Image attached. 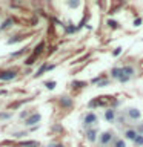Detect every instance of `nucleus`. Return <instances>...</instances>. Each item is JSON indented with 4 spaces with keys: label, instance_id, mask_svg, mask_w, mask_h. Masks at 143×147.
I'll return each mask as SVG.
<instances>
[{
    "label": "nucleus",
    "instance_id": "obj_1",
    "mask_svg": "<svg viewBox=\"0 0 143 147\" xmlns=\"http://www.w3.org/2000/svg\"><path fill=\"white\" fill-rule=\"evenodd\" d=\"M115 140V136H114V132L112 130H105V132H101L100 135H99V144L101 147H105V146H109L111 142H114Z\"/></svg>",
    "mask_w": 143,
    "mask_h": 147
},
{
    "label": "nucleus",
    "instance_id": "obj_2",
    "mask_svg": "<svg viewBox=\"0 0 143 147\" xmlns=\"http://www.w3.org/2000/svg\"><path fill=\"white\" fill-rule=\"evenodd\" d=\"M109 103H112L111 96H97V98L91 100L88 103V107H103V106H108Z\"/></svg>",
    "mask_w": 143,
    "mask_h": 147
},
{
    "label": "nucleus",
    "instance_id": "obj_3",
    "mask_svg": "<svg viewBox=\"0 0 143 147\" xmlns=\"http://www.w3.org/2000/svg\"><path fill=\"white\" fill-rule=\"evenodd\" d=\"M97 121H99L97 115L94 112H88V113H85V117H83V127L85 129H92V126H95Z\"/></svg>",
    "mask_w": 143,
    "mask_h": 147
},
{
    "label": "nucleus",
    "instance_id": "obj_4",
    "mask_svg": "<svg viewBox=\"0 0 143 147\" xmlns=\"http://www.w3.org/2000/svg\"><path fill=\"white\" fill-rule=\"evenodd\" d=\"M40 119H42V115H40L39 112H34V113H31L29 117L25 119V126H28V127H35L37 124L40 123Z\"/></svg>",
    "mask_w": 143,
    "mask_h": 147
},
{
    "label": "nucleus",
    "instance_id": "obj_5",
    "mask_svg": "<svg viewBox=\"0 0 143 147\" xmlns=\"http://www.w3.org/2000/svg\"><path fill=\"white\" fill-rule=\"evenodd\" d=\"M17 77V71L12 69H6V71H0V81H9Z\"/></svg>",
    "mask_w": 143,
    "mask_h": 147
},
{
    "label": "nucleus",
    "instance_id": "obj_6",
    "mask_svg": "<svg viewBox=\"0 0 143 147\" xmlns=\"http://www.w3.org/2000/svg\"><path fill=\"white\" fill-rule=\"evenodd\" d=\"M125 115H126L128 119H132V121H137V119L142 117L140 110L136 109V107H128L126 110H125Z\"/></svg>",
    "mask_w": 143,
    "mask_h": 147
},
{
    "label": "nucleus",
    "instance_id": "obj_7",
    "mask_svg": "<svg viewBox=\"0 0 143 147\" xmlns=\"http://www.w3.org/2000/svg\"><path fill=\"white\" fill-rule=\"evenodd\" d=\"M123 140L125 141H132L134 142V140L138 136V132H137V129H134V127H128L126 130L123 132Z\"/></svg>",
    "mask_w": 143,
    "mask_h": 147
},
{
    "label": "nucleus",
    "instance_id": "obj_8",
    "mask_svg": "<svg viewBox=\"0 0 143 147\" xmlns=\"http://www.w3.org/2000/svg\"><path fill=\"white\" fill-rule=\"evenodd\" d=\"M59 103H60V106H62L63 109L72 107V98H71V96H66V95L60 96V98H59Z\"/></svg>",
    "mask_w": 143,
    "mask_h": 147
},
{
    "label": "nucleus",
    "instance_id": "obj_9",
    "mask_svg": "<svg viewBox=\"0 0 143 147\" xmlns=\"http://www.w3.org/2000/svg\"><path fill=\"white\" fill-rule=\"evenodd\" d=\"M86 140L89 142H95L99 140V132H97V129H88L86 130Z\"/></svg>",
    "mask_w": 143,
    "mask_h": 147
},
{
    "label": "nucleus",
    "instance_id": "obj_10",
    "mask_svg": "<svg viewBox=\"0 0 143 147\" xmlns=\"http://www.w3.org/2000/svg\"><path fill=\"white\" fill-rule=\"evenodd\" d=\"M103 117H105V119H106L108 123H112L114 119L117 118V115H115V110H114L112 107H109V109L105 110V115H103Z\"/></svg>",
    "mask_w": 143,
    "mask_h": 147
},
{
    "label": "nucleus",
    "instance_id": "obj_11",
    "mask_svg": "<svg viewBox=\"0 0 143 147\" xmlns=\"http://www.w3.org/2000/svg\"><path fill=\"white\" fill-rule=\"evenodd\" d=\"M122 69H123V75H126L129 78H132V75L136 74V67L131 66V64H125V66H122Z\"/></svg>",
    "mask_w": 143,
    "mask_h": 147
},
{
    "label": "nucleus",
    "instance_id": "obj_12",
    "mask_svg": "<svg viewBox=\"0 0 143 147\" xmlns=\"http://www.w3.org/2000/svg\"><path fill=\"white\" fill-rule=\"evenodd\" d=\"M122 75H123V69H122V67H120V66L112 67V71H111V77H112L114 80H118Z\"/></svg>",
    "mask_w": 143,
    "mask_h": 147
},
{
    "label": "nucleus",
    "instance_id": "obj_13",
    "mask_svg": "<svg viewBox=\"0 0 143 147\" xmlns=\"http://www.w3.org/2000/svg\"><path fill=\"white\" fill-rule=\"evenodd\" d=\"M48 66H49L48 63H43V64H42V66H40L39 69H37V72L34 74V78H40L45 72H48Z\"/></svg>",
    "mask_w": 143,
    "mask_h": 147
},
{
    "label": "nucleus",
    "instance_id": "obj_14",
    "mask_svg": "<svg viewBox=\"0 0 143 147\" xmlns=\"http://www.w3.org/2000/svg\"><path fill=\"white\" fill-rule=\"evenodd\" d=\"M43 49H45V41H40L39 45L34 48V51H32V55H35V57H39V55L43 52Z\"/></svg>",
    "mask_w": 143,
    "mask_h": 147
},
{
    "label": "nucleus",
    "instance_id": "obj_15",
    "mask_svg": "<svg viewBox=\"0 0 143 147\" xmlns=\"http://www.w3.org/2000/svg\"><path fill=\"white\" fill-rule=\"evenodd\" d=\"M20 147H40V142L39 141H23Z\"/></svg>",
    "mask_w": 143,
    "mask_h": 147
},
{
    "label": "nucleus",
    "instance_id": "obj_16",
    "mask_svg": "<svg viewBox=\"0 0 143 147\" xmlns=\"http://www.w3.org/2000/svg\"><path fill=\"white\" fill-rule=\"evenodd\" d=\"M12 18H6V20H5L2 25H0V31H5V29H8V28H11L12 26Z\"/></svg>",
    "mask_w": 143,
    "mask_h": 147
},
{
    "label": "nucleus",
    "instance_id": "obj_17",
    "mask_svg": "<svg viewBox=\"0 0 143 147\" xmlns=\"http://www.w3.org/2000/svg\"><path fill=\"white\" fill-rule=\"evenodd\" d=\"M112 146L114 147H126V141H125L123 138H117V140H114Z\"/></svg>",
    "mask_w": 143,
    "mask_h": 147
},
{
    "label": "nucleus",
    "instance_id": "obj_18",
    "mask_svg": "<svg viewBox=\"0 0 143 147\" xmlns=\"http://www.w3.org/2000/svg\"><path fill=\"white\" fill-rule=\"evenodd\" d=\"M106 23H108V26L111 28V29H118V28H120V23L117 20H111V18H109Z\"/></svg>",
    "mask_w": 143,
    "mask_h": 147
},
{
    "label": "nucleus",
    "instance_id": "obj_19",
    "mask_svg": "<svg viewBox=\"0 0 143 147\" xmlns=\"http://www.w3.org/2000/svg\"><path fill=\"white\" fill-rule=\"evenodd\" d=\"M71 86L74 87V89H82V87L86 86V83H85V81H72Z\"/></svg>",
    "mask_w": 143,
    "mask_h": 147
},
{
    "label": "nucleus",
    "instance_id": "obj_20",
    "mask_svg": "<svg viewBox=\"0 0 143 147\" xmlns=\"http://www.w3.org/2000/svg\"><path fill=\"white\" fill-rule=\"evenodd\" d=\"M134 146L136 147H143V135H138L136 140H134Z\"/></svg>",
    "mask_w": 143,
    "mask_h": 147
},
{
    "label": "nucleus",
    "instance_id": "obj_21",
    "mask_svg": "<svg viewBox=\"0 0 143 147\" xmlns=\"http://www.w3.org/2000/svg\"><path fill=\"white\" fill-rule=\"evenodd\" d=\"M23 38H25V37H23V35H17L16 38H9V40H8V45H14V43H18V41H22Z\"/></svg>",
    "mask_w": 143,
    "mask_h": 147
},
{
    "label": "nucleus",
    "instance_id": "obj_22",
    "mask_svg": "<svg viewBox=\"0 0 143 147\" xmlns=\"http://www.w3.org/2000/svg\"><path fill=\"white\" fill-rule=\"evenodd\" d=\"M55 86H57V83H55L54 80H52V81H46V83H45V87H46V89H49V90L55 89Z\"/></svg>",
    "mask_w": 143,
    "mask_h": 147
},
{
    "label": "nucleus",
    "instance_id": "obj_23",
    "mask_svg": "<svg viewBox=\"0 0 143 147\" xmlns=\"http://www.w3.org/2000/svg\"><path fill=\"white\" fill-rule=\"evenodd\" d=\"M35 55H31V57H28L26 60H25V64L26 66H31V64H34V61H35Z\"/></svg>",
    "mask_w": 143,
    "mask_h": 147
},
{
    "label": "nucleus",
    "instance_id": "obj_24",
    "mask_svg": "<svg viewBox=\"0 0 143 147\" xmlns=\"http://www.w3.org/2000/svg\"><path fill=\"white\" fill-rule=\"evenodd\" d=\"M109 84V80H108V78H103V80H100L99 83H97V86H99V87H105V86H108Z\"/></svg>",
    "mask_w": 143,
    "mask_h": 147
},
{
    "label": "nucleus",
    "instance_id": "obj_25",
    "mask_svg": "<svg viewBox=\"0 0 143 147\" xmlns=\"http://www.w3.org/2000/svg\"><path fill=\"white\" fill-rule=\"evenodd\" d=\"M12 117L11 112H0V119H9Z\"/></svg>",
    "mask_w": 143,
    "mask_h": 147
},
{
    "label": "nucleus",
    "instance_id": "obj_26",
    "mask_svg": "<svg viewBox=\"0 0 143 147\" xmlns=\"http://www.w3.org/2000/svg\"><path fill=\"white\" fill-rule=\"evenodd\" d=\"M76 31H77V26H72V25L66 26V32H68V34H72V32H76Z\"/></svg>",
    "mask_w": 143,
    "mask_h": 147
},
{
    "label": "nucleus",
    "instance_id": "obj_27",
    "mask_svg": "<svg viewBox=\"0 0 143 147\" xmlns=\"http://www.w3.org/2000/svg\"><path fill=\"white\" fill-rule=\"evenodd\" d=\"M120 54H122V48H120V46H118V48H115V49L112 51V55H114V57H118Z\"/></svg>",
    "mask_w": 143,
    "mask_h": 147
},
{
    "label": "nucleus",
    "instance_id": "obj_28",
    "mask_svg": "<svg viewBox=\"0 0 143 147\" xmlns=\"http://www.w3.org/2000/svg\"><path fill=\"white\" fill-rule=\"evenodd\" d=\"M29 115H31V113L28 112V110H23V112H20V118H22V119H26Z\"/></svg>",
    "mask_w": 143,
    "mask_h": 147
},
{
    "label": "nucleus",
    "instance_id": "obj_29",
    "mask_svg": "<svg viewBox=\"0 0 143 147\" xmlns=\"http://www.w3.org/2000/svg\"><path fill=\"white\" fill-rule=\"evenodd\" d=\"M78 5H80V2H68V6L69 8H77Z\"/></svg>",
    "mask_w": 143,
    "mask_h": 147
},
{
    "label": "nucleus",
    "instance_id": "obj_30",
    "mask_svg": "<svg viewBox=\"0 0 143 147\" xmlns=\"http://www.w3.org/2000/svg\"><path fill=\"white\" fill-rule=\"evenodd\" d=\"M142 23H143V20H142V18H136V20H134V23H132V25H134V26H140Z\"/></svg>",
    "mask_w": 143,
    "mask_h": 147
},
{
    "label": "nucleus",
    "instance_id": "obj_31",
    "mask_svg": "<svg viewBox=\"0 0 143 147\" xmlns=\"http://www.w3.org/2000/svg\"><path fill=\"white\" fill-rule=\"evenodd\" d=\"M26 135V132H17V133H14V136L16 138H22V136H25Z\"/></svg>",
    "mask_w": 143,
    "mask_h": 147
},
{
    "label": "nucleus",
    "instance_id": "obj_32",
    "mask_svg": "<svg viewBox=\"0 0 143 147\" xmlns=\"http://www.w3.org/2000/svg\"><path fill=\"white\" fill-rule=\"evenodd\" d=\"M54 147H63V144H54Z\"/></svg>",
    "mask_w": 143,
    "mask_h": 147
},
{
    "label": "nucleus",
    "instance_id": "obj_33",
    "mask_svg": "<svg viewBox=\"0 0 143 147\" xmlns=\"http://www.w3.org/2000/svg\"><path fill=\"white\" fill-rule=\"evenodd\" d=\"M48 147H54V144H49V146H48Z\"/></svg>",
    "mask_w": 143,
    "mask_h": 147
},
{
    "label": "nucleus",
    "instance_id": "obj_34",
    "mask_svg": "<svg viewBox=\"0 0 143 147\" xmlns=\"http://www.w3.org/2000/svg\"><path fill=\"white\" fill-rule=\"evenodd\" d=\"M142 126H143V123H142Z\"/></svg>",
    "mask_w": 143,
    "mask_h": 147
}]
</instances>
